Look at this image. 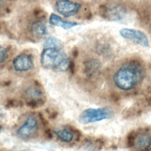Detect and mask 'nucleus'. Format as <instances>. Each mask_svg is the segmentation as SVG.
<instances>
[{"instance_id":"f257e3e1","label":"nucleus","mask_w":151,"mask_h":151,"mask_svg":"<svg viewBox=\"0 0 151 151\" xmlns=\"http://www.w3.org/2000/svg\"><path fill=\"white\" fill-rule=\"evenodd\" d=\"M143 70L139 63L129 62L119 68L113 76L115 86L123 91H129L134 88L142 80Z\"/></svg>"},{"instance_id":"f03ea898","label":"nucleus","mask_w":151,"mask_h":151,"mask_svg":"<svg viewBox=\"0 0 151 151\" xmlns=\"http://www.w3.org/2000/svg\"><path fill=\"white\" fill-rule=\"evenodd\" d=\"M41 63L43 67L57 72L67 71L71 64L67 54L58 48H44Z\"/></svg>"},{"instance_id":"7ed1b4c3","label":"nucleus","mask_w":151,"mask_h":151,"mask_svg":"<svg viewBox=\"0 0 151 151\" xmlns=\"http://www.w3.org/2000/svg\"><path fill=\"white\" fill-rule=\"evenodd\" d=\"M114 115V110L110 107L97 109L88 108L83 110L78 117V121L83 124L93 123L106 119H109Z\"/></svg>"},{"instance_id":"20e7f679","label":"nucleus","mask_w":151,"mask_h":151,"mask_svg":"<svg viewBox=\"0 0 151 151\" xmlns=\"http://www.w3.org/2000/svg\"><path fill=\"white\" fill-rule=\"evenodd\" d=\"M39 122L37 117L32 114L28 115L17 130V136L22 139H29L35 137L39 130Z\"/></svg>"},{"instance_id":"39448f33","label":"nucleus","mask_w":151,"mask_h":151,"mask_svg":"<svg viewBox=\"0 0 151 151\" xmlns=\"http://www.w3.org/2000/svg\"><path fill=\"white\" fill-rule=\"evenodd\" d=\"M133 146L134 151H150L151 150V132L149 129L133 130Z\"/></svg>"},{"instance_id":"423d86ee","label":"nucleus","mask_w":151,"mask_h":151,"mask_svg":"<svg viewBox=\"0 0 151 151\" xmlns=\"http://www.w3.org/2000/svg\"><path fill=\"white\" fill-rule=\"evenodd\" d=\"M119 34L123 38L133 41L143 47H149V41L146 35L142 31L131 28H122Z\"/></svg>"},{"instance_id":"0eeeda50","label":"nucleus","mask_w":151,"mask_h":151,"mask_svg":"<svg viewBox=\"0 0 151 151\" xmlns=\"http://www.w3.org/2000/svg\"><path fill=\"white\" fill-rule=\"evenodd\" d=\"M80 4L70 0H59L55 3L57 12L64 17H70L76 15L80 10Z\"/></svg>"},{"instance_id":"6e6552de","label":"nucleus","mask_w":151,"mask_h":151,"mask_svg":"<svg viewBox=\"0 0 151 151\" xmlns=\"http://www.w3.org/2000/svg\"><path fill=\"white\" fill-rule=\"evenodd\" d=\"M24 95L27 103L32 107H38L45 101L42 91L36 87H28Z\"/></svg>"},{"instance_id":"1a4fd4ad","label":"nucleus","mask_w":151,"mask_h":151,"mask_svg":"<svg viewBox=\"0 0 151 151\" xmlns=\"http://www.w3.org/2000/svg\"><path fill=\"white\" fill-rule=\"evenodd\" d=\"M33 65L32 58L27 54H20L13 60V67L17 71L25 72L29 71L32 68Z\"/></svg>"},{"instance_id":"9d476101","label":"nucleus","mask_w":151,"mask_h":151,"mask_svg":"<svg viewBox=\"0 0 151 151\" xmlns=\"http://www.w3.org/2000/svg\"><path fill=\"white\" fill-rule=\"evenodd\" d=\"M49 22L51 25L61 27L64 29H69L78 25L77 22L64 21L58 15L55 14H51L49 18Z\"/></svg>"},{"instance_id":"9b49d317","label":"nucleus","mask_w":151,"mask_h":151,"mask_svg":"<svg viewBox=\"0 0 151 151\" xmlns=\"http://www.w3.org/2000/svg\"><path fill=\"white\" fill-rule=\"evenodd\" d=\"M101 67L100 62L96 59H90L84 63V72L88 76H94Z\"/></svg>"},{"instance_id":"f8f14e48","label":"nucleus","mask_w":151,"mask_h":151,"mask_svg":"<svg viewBox=\"0 0 151 151\" xmlns=\"http://www.w3.org/2000/svg\"><path fill=\"white\" fill-rule=\"evenodd\" d=\"M54 133L58 140L62 142L70 143L73 140L74 134L73 132L68 129L63 128L55 129Z\"/></svg>"},{"instance_id":"ddd939ff","label":"nucleus","mask_w":151,"mask_h":151,"mask_svg":"<svg viewBox=\"0 0 151 151\" xmlns=\"http://www.w3.org/2000/svg\"><path fill=\"white\" fill-rule=\"evenodd\" d=\"M125 14L124 9L120 6H116L111 8L107 10L106 15L111 19L113 20H119L121 19Z\"/></svg>"},{"instance_id":"4468645a","label":"nucleus","mask_w":151,"mask_h":151,"mask_svg":"<svg viewBox=\"0 0 151 151\" xmlns=\"http://www.w3.org/2000/svg\"><path fill=\"white\" fill-rule=\"evenodd\" d=\"M32 29V32L38 36H44L47 34V28L41 21H37L33 24Z\"/></svg>"},{"instance_id":"2eb2a0df","label":"nucleus","mask_w":151,"mask_h":151,"mask_svg":"<svg viewBox=\"0 0 151 151\" xmlns=\"http://www.w3.org/2000/svg\"><path fill=\"white\" fill-rule=\"evenodd\" d=\"M62 47L61 41L55 37L48 38L44 42V48H58L61 49Z\"/></svg>"},{"instance_id":"dca6fc26","label":"nucleus","mask_w":151,"mask_h":151,"mask_svg":"<svg viewBox=\"0 0 151 151\" xmlns=\"http://www.w3.org/2000/svg\"><path fill=\"white\" fill-rule=\"evenodd\" d=\"M8 52L6 48L0 45V64L4 62L8 58Z\"/></svg>"},{"instance_id":"f3484780","label":"nucleus","mask_w":151,"mask_h":151,"mask_svg":"<svg viewBox=\"0 0 151 151\" xmlns=\"http://www.w3.org/2000/svg\"><path fill=\"white\" fill-rule=\"evenodd\" d=\"M1 127H0V132H1Z\"/></svg>"},{"instance_id":"a211bd4d","label":"nucleus","mask_w":151,"mask_h":151,"mask_svg":"<svg viewBox=\"0 0 151 151\" xmlns=\"http://www.w3.org/2000/svg\"><path fill=\"white\" fill-rule=\"evenodd\" d=\"M0 1H1V0H0Z\"/></svg>"}]
</instances>
